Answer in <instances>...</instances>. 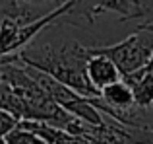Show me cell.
I'll return each mask as SVG.
<instances>
[{"label":"cell","mask_w":153,"mask_h":144,"mask_svg":"<svg viewBox=\"0 0 153 144\" xmlns=\"http://www.w3.org/2000/svg\"><path fill=\"white\" fill-rule=\"evenodd\" d=\"M147 68H151V70H153V57H151V61H149V64H147Z\"/></svg>","instance_id":"9"},{"label":"cell","mask_w":153,"mask_h":144,"mask_svg":"<svg viewBox=\"0 0 153 144\" xmlns=\"http://www.w3.org/2000/svg\"><path fill=\"white\" fill-rule=\"evenodd\" d=\"M19 58L23 64L47 72L49 76L83 98L101 95L87 78V62L91 58L89 47L79 45L74 39L60 43H31L27 49L19 53Z\"/></svg>","instance_id":"1"},{"label":"cell","mask_w":153,"mask_h":144,"mask_svg":"<svg viewBox=\"0 0 153 144\" xmlns=\"http://www.w3.org/2000/svg\"><path fill=\"white\" fill-rule=\"evenodd\" d=\"M93 55H105L116 64L122 78L143 70L153 57V33L136 29L124 41L105 47H91Z\"/></svg>","instance_id":"2"},{"label":"cell","mask_w":153,"mask_h":144,"mask_svg":"<svg viewBox=\"0 0 153 144\" xmlns=\"http://www.w3.org/2000/svg\"><path fill=\"white\" fill-rule=\"evenodd\" d=\"M0 144H8V142H6V138H2V140H0Z\"/></svg>","instance_id":"10"},{"label":"cell","mask_w":153,"mask_h":144,"mask_svg":"<svg viewBox=\"0 0 153 144\" xmlns=\"http://www.w3.org/2000/svg\"><path fill=\"white\" fill-rule=\"evenodd\" d=\"M18 125H19V121L14 115L4 111V109H0V140L6 138L10 133H14V130L18 129Z\"/></svg>","instance_id":"6"},{"label":"cell","mask_w":153,"mask_h":144,"mask_svg":"<svg viewBox=\"0 0 153 144\" xmlns=\"http://www.w3.org/2000/svg\"><path fill=\"white\" fill-rule=\"evenodd\" d=\"M89 51H91V47H89ZM87 78H89L91 86L101 94L105 88L120 82L122 74H120V70L116 68V64L108 57L91 53V58L87 62Z\"/></svg>","instance_id":"3"},{"label":"cell","mask_w":153,"mask_h":144,"mask_svg":"<svg viewBox=\"0 0 153 144\" xmlns=\"http://www.w3.org/2000/svg\"><path fill=\"white\" fill-rule=\"evenodd\" d=\"M138 29H143V31H149V33H153V22L151 23H140Z\"/></svg>","instance_id":"8"},{"label":"cell","mask_w":153,"mask_h":144,"mask_svg":"<svg viewBox=\"0 0 153 144\" xmlns=\"http://www.w3.org/2000/svg\"><path fill=\"white\" fill-rule=\"evenodd\" d=\"M6 142L8 144H49L47 140H43L39 134L31 133V130H27V129H22L19 125L14 133H10L6 136Z\"/></svg>","instance_id":"5"},{"label":"cell","mask_w":153,"mask_h":144,"mask_svg":"<svg viewBox=\"0 0 153 144\" xmlns=\"http://www.w3.org/2000/svg\"><path fill=\"white\" fill-rule=\"evenodd\" d=\"M6 18H8V0H0V31H2Z\"/></svg>","instance_id":"7"},{"label":"cell","mask_w":153,"mask_h":144,"mask_svg":"<svg viewBox=\"0 0 153 144\" xmlns=\"http://www.w3.org/2000/svg\"><path fill=\"white\" fill-rule=\"evenodd\" d=\"M128 86L132 88L136 98V105L142 109H153V70L151 68H143L132 76L122 78Z\"/></svg>","instance_id":"4"}]
</instances>
